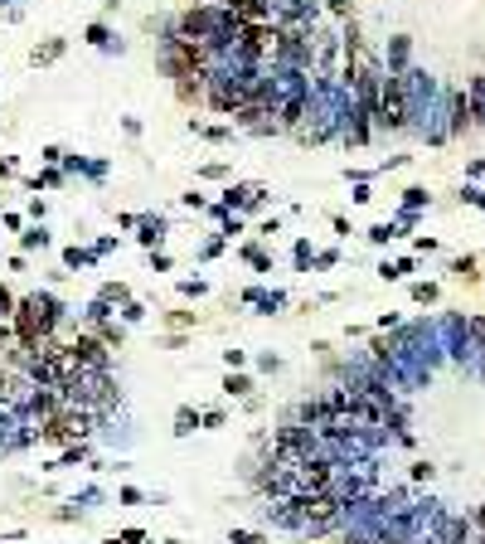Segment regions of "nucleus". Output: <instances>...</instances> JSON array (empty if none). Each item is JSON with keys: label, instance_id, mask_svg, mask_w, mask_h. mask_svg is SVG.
<instances>
[{"label": "nucleus", "instance_id": "1", "mask_svg": "<svg viewBox=\"0 0 485 544\" xmlns=\"http://www.w3.org/2000/svg\"><path fill=\"white\" fill-rule=\"evenodd\" d=\"M68 321V307L54 297V292H29V297H15V311H10V335L20 350H29V360L59 335V326Z\"/></svg>", "mask_w": 485, "mask_h": 544}, {"label": "nucleus", "instance_id": "2", "mask_svg": "<svg viewBox=\"0 0 485 544\" xmlns=\"http://www.w3.org/2000/svg\"><path fill=\"white\" fill-rule=\"evenodd\" d=\"M64 394H68L73 409H88V413H97V418H107V413L117 409V399H121L112 369H78V374L64 384Z\"/></svg>", "mask_w": 485, "mask_h": 544}, {"label": "nucleus", "instance_id": "3", "mask_svg": "<svg viewBox=\"0 0 485 544\" xmlns=\"http://www.w3.org/2000/svg\"><path fill=\"white\" fill-rule=\"evenodd\" d=\"M102 423L97 413H88V409H59L54 418H44V423H34L29 428V442H44V447H68V442H88L93 437V428Z\"/></svg>", "mask_w": 485, "mask_h": 544}, {"label": "nucleus", "instance_id": "4", "mask_svg": "<svg viewBox=\"0 0 485 544\" xmlns=\"http://www.w3.org/2000/svg\"><path fill=\"white\" fill-rule=\"evenodd\" d=\"M379 131H408L412 126V98H408V73H384L379 83V112H374Z\"/></svg>", "mask_w": 485, "mask_h": 544}, {"label": "nucleus", "instance_id": "5", "mask_svg": "<svg viewBox=\"0 0 485 544\" xmlns=\"http://www.w3.org/2000/svg\"><path fill=\"white\" fill-rule=\"evenodd\" d=\"M68 350H73V360H78V369H112V350L97 340L93 330H78L73 340H68Z\"/></svg>", "mask_w": 485, "mask_h": 544}, {"label": "nucleus", "instance_id": "6", "mask_svg": "<svg viewBox=\"0 0 485 544\" xmlns=\"http://www.w3.org/2000/svg\"><path fill=\"white\" fill-rule=\"evenodd\" d=\"M267 200H272L267 185H253V180H248V185H228L218 205H223V209H262Z\"/></svg>", "mask_w": 485, "mask_h": 544}, {"label": "nucleus", "instance_id": "7", "mask_svg": "<svg viewBox=\"0 0 485 544\" xmlns=\"http://www.w3.org/2000/svg\"><path fill=\"white\" fill-rule=\"evenodd\" d=\"M136 228H141V233H136V243H141V248H161V238H165V228H170V223H165V214H141Z\"/></svg>", "mask_w": 485, "mask_h": 544}, {"label": "nucleus", "instance_id": "8", "mask_svg": "<svg viewBox=\"0 0 485 544\" xmlns=\"http://www.w3.org/2000/svg\"><path fill=\"white\" fill-rule=\"evenodd\" d=\"M64 49H68L64 39H44V44L29 54V64H34V68H44V64H59V59H64Z\"/></svg>", "mask_w": 485, "mask_h": 544}, {"label": "nucleus", "instance_id": "9", "mask_svg": "<svg viewBox=\"0 0 485 544\" xmlns=\"http://www.w3.org/2000/svg\"><path fill=\"white\" fill-rule=\"evenodd\" d=\"M93 335L102 340V345H107V350H121V340H126V326H117V321L107 316V321H97V326H93Z\"/></svg>", "mask_w": 485, "mask_h": 544}, {"label": "nucleus", "instance_id": "10", "mask_svg": "<svg viewBox=\"0 0 485 544\" xmlns=\"http://www.w3.org/2000/svg\"><path fill=\"white\" fill-rule=\"evenodd\" d=\"M452 277H456V282H471V287H476V282H481V263H476L471 253H466V258H452Z\"/></svg>", "mask_w": 485, "mask_h": 544}, {"label": "nucleus", "instance_id": "11", "mask_svg": "<svg viewBox=\"0 0 485 544\" xmlns=\"http://www.w3.org/2000/svg\"><path fill=\"white\" fill-rule=\"evenodd\" d=\"M190 131L204 141H233V126H223V122H190Z\"/></svg>", "mask_w": 485, "mask_h": 544}, {"label": "nucleus", "instance_id": "12", "mask_svg": "<svg viewBox=\"0 0 485 544\" xmlns=\"http://www.w3.org/2000/svg\"><path fill=\"white\" fill-rule=\"evenodd\" d=\"M253 389H258V384H253L248 374H238V369H228V379H223V394H228V399H248Z\"/></svg>", "mask_w": 485, "mask_h": 544}, {"label": "nucleus", "instance_id": "13", "mask_svg": "<svg viewBox=\"0 0 485 544\" xmlns=\"http://www.w3.org/2000/svg\"><path fill=\"white\" fill-rule=\"evenodd\" d=\"M97 297H102L107 307H117V302L126 307V302H131V292H126V282H102V287H97Z\"/></svg>", "mask_w": 485, "mask_h": 544}, {"label": "nucleus", "instance_id": "14", "mask_svg": "<svg viewBox=\"0 0 485 544\" xmlns=\"http://www.w3.org/2000/svg\"><path fill=\"white\" fill-rule=\"evenodd\" d=\"M88 457H93V452H88V442H68V447L59 452V462H54V466H78V462H88Z\"/></svg>", "mask_w": 485, "mask_h": 544}, {"label": "nucleus", "instance_id": "15", "mask_svg": "<svg viewBox=\"0 0 485 544\" xmlns=\"http://www.w3.org/2000/svg\"><path fill=\"white\" fill-rule=\"evenodd\" d=\"M408 272H412V258H393V263L379 267V277H384V282H403Z\"/></svg>", "mask_w": 485, "mask_h": 544}, {"label": "nucleus", "instance_id": "16", "mask_svg": "<svg viewBox=\"0 0 485 544\" xmlns=\"http://www.w3.org/2000/svg\"><path fill=\"white\" fill-rule=\"evenodd\" d=\"M83 39H88V44H93V49H107V44H112V29H107V24H102V20H93V24H88V29H83Z\"/></svg>", "mask_w": 485, "mask_h": 544}, {"label": "nucleus", "instance_id": "17", "mask_svg": "<svg viewBox=\"0 0 485 544\" xmlns=\"http://www.w3.org/2000/svg\"><path fill=\"white\" fill-rule=\"evenodd\" d=\"M64 180H68V175H64V166H49V170H44L39 180H29V185H34V190H59Z\"/></svg>", "mask_w": 485, "mask_h": 544}, {"label": "nucleus", "instance_id": "18", "mask_svg": "<svg viewBox=\"0 0 485 544\" xmlns=\"http://www.w3.org/2000/svg\"><path fill=\"white\" fill-rule=\"evenodd\" d=\"M20 248H49V233H44V223H34V228H20Z\"/></svg>", "mask_w": 485, "mask_h": 544}, {"label": "nucleus", "instance_id": "19", "mask_svg": "<svg viewBox=\"0 0 485 544\" xmlns=\"http://www.w3.org/2000/svg\"><path fill=\"white\" fill-rule=\"evenodd\" d=\"M243 258H248V263H253L258 272H272V258L262 253V243H243Z\"/></svg>", "mask_w": 485, "mask_h": 544}, {"label": "nucleus", "instance_id": "20", "mask_svg": "<svg viewBox=\"0 0 485 544\" xmlns=\"http://www.w3.org/2000/svg\"><path fill=\"white\" fill-rule=\"evenodd\" d=\"M194 428H199V409H190V404H185V409L175 413V433H180V437H190Z\"/></svg>", "mask_w": 485, "mask_h": 544}, {"label": "nucleus", "instance_id": "21", "mask_svg": "<svg viewBox=\"0 0 485 544\" xmlns=\"http://www.w3.org/2000/svg\"><path fill=\"white\" fill-rule=\"evenodd\" d=\"M93 263H97L93 248H68V253H64V267H93Z\"/></svg>", "mask_w": 485, "mask_h": 544}, {"label": "nucleus", "instance_id": "22", "mask_svg": "<svg viewBox=\"0 0 485 544\" xmlns=\"http://www.w3.org/2000/svg\"><path fill=\"white\" fill-rule=\"evenodd\" d=\"M393 238H403L393 219H388V223H374V228H369V243H379V248H384V243H393Z\"/></svg>", "mask_w": 485, "mask_h": 544}, {"label": "nucleus", "instance_id": "23", "mask_svg": "<svg viewBox=\"0 0 485 544\" xmlns=\"http://www.w3.org/2000/svg\"><path fill=\"white\" fill-rule=\"evenodd\" d=\"M412 302H417V307H432V302H437V282H412Z\"/></svg>", "mask_w": 485, "mask_h": 544}, {"label": "nucleus", "instance_id": "24", "mask_svg": "<svg viewBox=\"0 0 485 544\" xmlns=\"http://www.w3.org/2000/svg\"><path fill=\"white\" fill-rule=\"evenodd\" d=\"M204 292H209V282H204V277H185V282H180V297H190V302H199Z\"/></svg>", "mask_w": 485, "mask_h": 544}, {"label": "nucleus", "instance_id": "25", "mask_svg": "<svg viewBox=\"0 0 485 544\" xmlns=\"http://www.w3.org/2000/svg\"><path fill=\"white\" fill-rule=\"evenodd\" d=\"M427 200H432V195H427L422 185H412V190H403V209H422Z\"/></svg>", "mask_w": 485, "mask_h": 544}, {"label": "nucleus", "instance_id": "26", "mask_svg": "<svg viewBox=\"0 0 485 544\" xmlns=\"http://www.w3.org/2000/svg\"><path fill=\"white\" fill-rule=\"evenodd\" d=\"M223 248H228V238H223V233H218V238H204V248H199V258H204V263H214V258H218Z\"/></svg>", "mask_w": 485, "mask_h": 544}, {"label": "nucleus", "instance_id": "27", "mask_svg": "<svg viewBox=\"0 0 485 544\" xmlns=\"http://www.w3.org/2000/svg\"><path fill=\"white\" fill-rule=\"evenodd\" d=\"M223 423H228L223 409H204V413H199V428H223Z\"/></svg>", "mask_w": 485, "mask_h": 544}, {"label": "nucleus", "instance_id": "28", "mask_svg": "<svg viewBox=\"0 0 485 544\" xmlns=\"http://www.w3.org/2000/svg\"><path fill=\"white\" fill-rule=\"evenodd\" d=\"M121 321H126V326L146 321V307H141V302H126V307H121Z\"/></svg>", "mask_w": 485, "mask_h": 544}, {"label": "nucleus", "instance_id": "29", "mask_svg": "<svg viewBox=\"0 0 485 544\" xmlns=\"http://www.w3.org/2000/svg\"><path fill=\"white\" fill-rule=\"evenodd\" d=\"M199 175H204V180H223L228 166H223V161H209V166H199Z\"/></svg>", "mask_w": 485, "mask_h": 544}, {"label": "nucleus", "instance_id": "30", "mask_svg": "<svg viewBox=\"0 0 485 544\" xmlns=\"http://www.w3.org/2000/svg\"><path fill=\"white\" fill-rule=\"evenodd\" d=\"M291 258H296V267H311V258H315V253H311V243H306V238H301V243H296V248H291Z\"/></svg>", "mask_w": 485, "mask_h": 544}, {"label": "nucleus", "instance_id": "31", "mask_svg": "<svg viewBox=\"0 0 485 544\" xmlns=\"http://www.w3.org/2000/svg\"><path fill=\"white\" fill-rule=\"evenodd\" d=\"M311 263H315V267H335V263H340V248H320Z\"/></svg>", "mask_w": 485, "mask_h": 544}, {"label": "nucleus", "instance_id": "32", "mask_svg": "<svg viewBox=\"0 0 485 544\" xmlns=\"http://www.w3.org/2000/svg\"><path fill=\"white\" fill-rule=\"evenodd\" d=\"M223 365H228V369H243V365H248V350H223Z\"/></svg>", "mask_w": 485, "mask_h": 544}, {"label": "nucleus", "instance_id": "33", "mask_svg": "<svg viewBox=\"0 0 485 544\" xmlns=\"http://www.w3.org/2000/svg\"><path fill=\"white\" fill-rule=\"evenodd\" d=\"M180 205H185V209H194V214H199V209H209V200H204V195H180Z\"/></svg>", "mask_w": 485, "mask_h": 544}, {"label": "nucleus", "instance_id": "34", "mask_svg": "<svg viewBox=\"0 0 485 544\" xmlns=\"http://www.w3.org/2000/svg\"><path fill=\"white\" fill-rule=\"evenodd\" d=\"M39 161H44V166H64V151H59V146H44Z\"/></svg>", "mask_w": 485, "mask_h": 544}, {"label": "nucleus", "instance_id": "35", "mask_svg": "<svg viewBox=\"0 0 485 544\" xmlns=\"http://www.w3.org/2000/svg\"><path fill=\"white\" fill-rule=\"evenodd\" d=\"M258 369H267V374H277V369H282V360H277V355L267 350V355H258Z\"/></svg>", "mask_w": 485, "mask_h": 544}, {"label": "nucleus", "instance_id": "36", "mask_svg": "<svg viewBox=\"0 0 485 544\" xmlns=\"http://www.w3.org/2000/svg\"><path fill=\"white\" fill-rule=\"evenodd\" d=\"M432 471H437L432 462H412V481H432Z\"/></svg>", "mask_w": 485, "mask_h": 544}, {"label": "nucleus", "instance_id": "37", "mask_svg": "<svg viewBox=\"0 0 485 544\" xmlns=\"http://www.w3.org/2000/svg\"><path fill=\"white\" fill-rule=\"evenodd\" d=\"M117 501H121V506H141V491H136V486H121Z\"/></svg>", "mask_w": 485, "mask_h": 544}, {"label": "nucleus", "instance_id": "38", "mask_svg": "<svg viewBox=\"0 0 485 544\" xmlns=\"http://www.w3.org/2000/svg\"><path fill=\"white\" fill-rule=\"evenodd\" d=\"M165 326H194V311H170Z\"/></svg>", "mask_w": 485, "mask_h": 544}, {"label": "nucleus", "instance_id": "39", "mask_svg": "<svg viewBox=\"0 0 485 544\" xmlns=\"http://www.w3.org/2000/svg\"><path fill=\"white\" fill-rule=\"evenodd\" d=\"M461 200H466V205H476V209H485V195L476 190V185H466V190H461Z\"/></svg>", "mask_w": 485, "mask_h": 544}, {"label": "nucleus", "instance_id": "40", "mask_svg": "<svg viewBox=\"0 0 485 544\" xmlns=\"http://www.w3.org/2000/svg\"><path fill=\"white\" fill-rule=\"evenodd\" d=\"M151 267H156V272H170V253H156V248H151Z\"/></svg>", "mask_w": 485, "mask_h": 544}, {"label": "nucleus", "instance_id": "41", "mask_svg": "<svg viewBox=\"0 0 485 544\" xmlns=\"http://www.w3.org/2000/svg\"><path fill=\"white\" fill-rule=\"evenodd\" d=\"M233 544H267L262 535H253V530H233Z\"/></svg>", "mask_w": 485, "mask_h": 544}, {"label": "nucleus", "instance_id": "42", "mask_svg": "<svg viewBox=\"0 0 485 544\" xmlns=\"http://www.w3.org/2000/svg\"><path fill=\"white\" fill-rule=\"evenodd\" d=\"M272 233H282V219H267V223L258 228V238H272Z\"/></svg>", "mask_w": 485, "mask_h": 544}, {"label": "nucleus", "instance_id": "43", "mask_svg": "<svg viewBox=\"0 0 485 544\" xmlns=\"http://www.w3.org/2000/svg\"><path fill=\"white\" fill-rule=\"evenodd\" d=\"M15 175H20V170H15V161L5 156V161H0V180H15Z\"/></svg>", "mask_w": 485, "mask_h": 544}, {"label": "nucleus", "instance_id": "44", "mask_svg": "<svg viewBox=\"0 0 485 544\" xmlns=\"http://www.w3.org/2000/svg\"><path fill=\"white\" fill-rule=\"evenodd\" d=\"M466 175H471V180H476V175H485V156H476V161L466 166Z\"/></svg>", "mask_w": 485, "mask_h": 544}, {"label": "nucleus", "instance_id": "45", "mask_svg": "<svg viewBox=\"0 0 485 544\" xmlns=\"http://www.w3.org/2000/svg\"><path fill=\"white\" fill-rule=\"evenodd\" d=\"M471 530H476V535H481V540H485V506H481V510H476V520H471Z\"/></svg>", "mask_w": 485, "mask_h": 544}]
</instances>
